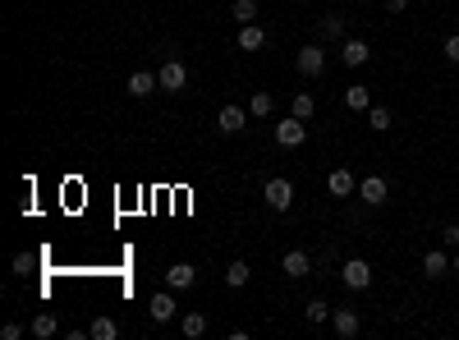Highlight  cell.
I'll list each match as a JSON object with an SVG mask.
<instances>
[{
    "label": "cell",
    "mask_w": 459,
    "mask_h": 340,
    "mask_svg": "<svg viewBox=\"0 0 459 340\" xmlns=\"http://www.w3.org/2000/svg\"><path fill=\"white\" fill-rule=\"evenodd\" d=\"M262 198H267V207H271V212H289V207H294V184L276 175V180H267Z\"/></svg>",
    "instance_id": "1"
},
{
    "label": "cell",
    "mask_w": 459,
    "mask_h": 340,
    "mask_svg": "<svg viewBox=\"0 0 459 340\" xmlns=\"http://www.w3.org/2000/svg\"><path fill=\"white\" fill-rule=\"evenodd\" d=\"M294 65H299V74H304V79H321V74H326V51H321L317 42H312V46H299Z\"/></svg>",
    "instance_id": "2"
},
{
    "label": "cell",
    "mask_w": 459,
    "mask_h": 340,
    "mask_svg": "<svg viewBox=\"0 0 459 340\" xmlns=\"http://www.w3.org/2000/svg\"><path fill=\"white\" fill-rule=\"evenodd\" d=\"M340 280H345L349 290H367L372 285V267H367L363 258H349L345 267H340Z\"/></svg>",
    "instance_id": "3"
},
{
    "label": "cell",
    "mask_w": 459,
    "mask_h": 340,
    "mask_svg": "<svg viewBox=\"0 0 459 340\" xmlns=\"http://www.w3.org/2000/svg\"><path fill=\"white\" fill-rule=\"evenodd\" d=\"M304 124L308 120H299V115H294V120H280L276 124V143H280V148H304V138H308Z\"/></svg>",
    "instance_id": "4"
},
{
    "label": "cell",
    "mask_w": 459,
    "mask_h": 340,
    "mask_svg": "<svg viewBox=\"0 0 459 340\" xmlns=\"http://www.w3.org/2000/svg\"><path fill=\"white\" fill-rule=\"evenodd\" d=\"M156 79H161L165 92H184V87H189V70H184L179 60H165L161 70H156Z\"/></svg>",
    "instance_id": "5"
},
{
    "label": "cell",
    "mask_w": 459,
    "mask_h": 340,
    "mask_svg": "<svg viewBox=\"0 0 459 340\" xmlns=\"http://www.w3.org/2000/svg\"><path fill=\"white\" fill-rule=\"evenodd\" d=\"M340 60H345L349 70H358V65H367V60H372V46H367V42H358V37H345V46H340Z\"/></svg>",
    "instance_id": "6"
},
{
    "label": "cell",
    "mask_w": 459,
    "mask_h": 340,
    "mask_svg": "<svg viewBox=\"0 0 459 340\" xmlns=\"http://www.w3.org/2000/svg\"><path fill=\"white\" fill-rule=\"evenodd\" d=\"M386 193H390V184L382 180V175H367V180L358 184V198H363L367 207H382V202H386Z\"/></svg>",
    "instance_id": "7"
},
{
    "label": "cell",
    "mask_w": 459,
    "mask_h": 340,
    "mask_svg": "<svg viewBox=\"0 0 459 340\" xmlns=\"http://www.w3.org/2000/svg\"><path fill=\"white\" fill-rule=\"evenodd\" d=\"M148 313H152V322H170V317H175V295H170V285H165L161 295H152Z\"/></svg>",
    "instance_id": "8"
},
{
    "label": "cell",
    "mask_w": 459,
    "mask_h": 340,
    "mask_svg": "<svg viewBox=\"0 0 459 340\" xmlns=\"http://www.w3.org/2000/svg\"><path fill=\"white\" fill-rule=\"evenodd\" d=\"M243 124H248V111H243V106H226V111L216 115V129L221 133H239Z\"/></svg>",
    "instance_id": "9"
},
{
    "label": "cell",
    "mask_w": 459,
    "mask_h": 340,
    "mask_svg": "<svg viewBox=\"0 0 459 340\" xmlns=\"http://www.w3.org/2000/svg\"><path fill=\"white\" fill-rule=\"evenodd\" d=\"M193 280H198V271H193V262H175V267L165 271V285H170V290H189Z\"/></svg>",
    "instance_id": "10"
},
{
    "label": "cell",
    "mask_w": 459,
    "mask_h": 340,
    "mask_svg": "<svg viewBox=\"0 0 459 340\" xmlns=\"http://www.w3.org/2000/svg\"><path fill=\"white\" fill-rule=\"evenodd\" d=\"M331 327H336V336H358V313L354 308H336V313H331Z\"/></svg>",
    "instance_id": "11"
},
{
    "label": "cell",
    "mask_w": 459,
    "mask_h": 340,
    "mask_svg": "<svg viewBox=\"0 0 459 340\" xmlns=\"http://www.w3.org/2000/svg\"><path fill=\"white\" fill-rule=\"evenodd\" d=\"M326 189L336 193V198H349V193H358V180H354V175H349V170H331Z\"/></svg>",
    "instance_id": "12"
},
{
    "label": "cell",
    "mask_w": 459,
    "mask_h": 340,
    "mask_svg": "<svg viewBox=\"0 0 459 340\" xmlns=\"http://www.w3.org/2000/svg\"><path fill=\"white\" fill-rule=\"evenodd\" d=\"M308 271H312V258L304 253V248H289V253H285V276H308Z\"/></svg>",
    "instance_id": "13"
},
{
    "label": "cell",
    "mask_w": 459,
    "mask_h": 340,
    "mask_svg": "<svg viewBox=\"0 0 459 340\" xmlns=\"http://www.w3.org/2000/svg\"><path fill=\"white\" fill-rule=\"evenodd\" d=\"M267 46V33H262L258 23H243L239 28V51H262Z\"/></svg>",
    "instance_id": "14"
},
{
    "label": "cell",
    "mask_w": 459,
    "mask_h": 340,
    "mask_svg": "<svg viewBox=\"0 0 459 340\" xmlns=\"http://www.w3.org/2000/svg\"><path fill=\"white\" fill-rule=\"evenodd\" d=\"M156 87H161V79H156V74H148V70L129 74V92H133V97H148V92H156Z\"/></svg>",
    "instance_id": "15"
},
{
    "label": "cell",
    "mask_w": 459,
    "mask_h": 340,
    "mask_svg": "<svg viewBox=\"0 0 459 340\" xmlns=\"http://www.w3.org/2000/svg\"><path fill=\"white\" fill-rule=\"evenodd\" d=\"M271 111H276V97H271V92H253L248 97V115H253V120H267Z\"/></svg>",
    "instance_id": "16"
},
{
    "label": "cell",
    "mask_w": 459,
    "mask_h": 340,
    "mask_svg": "<svg viewBox=\"0 0 459 340\" xmlns=\"http://www.w3.org/2000/svg\"><path fill=\"white\" fill-rule=\"evenodd\" d=\"M450 267H455V262L446 258L441 248H427V258H423V271H427V276H446Z\"/></svg>",
    "instance_id": "17"
},
{
    "label": "cell",
    "mask_w": 459,
    "mask_h": 340,
    "mask_svg": "<svg viewBox=\"0 0 459 340\" xmlns=\"http://www.w3.org/2000/svg\"><path fill=\"white\" fill-rule=\"evenodd\" d=\"M345 37V14H326L321 18V42H340Z\"/></svg>",
    "instance_id": "18"
},
{
    "label": "cell",
    "mask_w": 459,
    "mask_h": 340,
    "mask_svg": "<svg viewBox=\"0 0 459 340\" xmlns=\"http://www.w3.org/2000/svg\"><path fill=\"white\" fill-rule=\"evenodd\" d=\"M230 18H234V23H253V18H258V0H234V5H230Z\"/></svg>",
    "instance_id": "19"
},
{
    "label": "cell",
    "mask_w": 459,
    "mask_h": 340,
    "mask_svg": "<svg viewBox=\"0 0 459 340\" xmlns=\"http://www.w3.org/2000/svg\"><path fill=\"white\" fill-rule=\"evenodd\" d=\"M345 106L349 111H367V106H372V92H367V87H345Z\"/></svg>",
    "instance_id": "20"
},
{
    "label": "cell",
    "mask_w": 459,
    "mask_h": 340,
    "mask_svg": "<svg viewBox=\"0 0 459 340\" xmlns=\"http://www.w3.org/2000/svg\"><path fill=\"white\" fill-rule=\"evenodd\" d=\"M331 313H336V308H331V304H326V299H312V304L304 308V317H308V322H312V327H321V322H326V317H331Z\"/></svg>",
    "instance_id": "21"
},
{
    "label": "cell",
    "mask_w": 459,
    "mask_h": 340,
    "mask_svg": "<svg viewBox=\"0 0 459 340\" xmlns=\"http://www.w3.org/2000/svg\"><path fill=\"white\" fill-rule=\"evenodd\" d=\"M226 285L230 290H243V285H248V262H230V267H226Z\"/></svg>",
    "instance_id": "22"
},
{
    "label": "cell",
    "mask_w": 459,
    "mask_h": 340,
    "mask_svg": "<svg viewBox=\"0 0 459 340\" xmlns=\"http://www.w3.org/2000/svg\"><path fill=\"white\" fill-rule=\"evenodd\" d=\"M179 331H184V336H189V340H198V336H207V317H202V313H189V317H184V322H179Z\"/></svg>",
    "instance_id": "23"
},
{
    "label": "cell",
    "mask_w": 459,
    "mask_h": 340,
    "mask_svg": "<svg viewBox=\"0 0 459 340\" xmlns=\"http://www.w3.org/2000/svg\"><path fill=\"white\" fill-rule=\"evenodd\" d=\"M367 129H377V133L390 129V111L386 106H367Z\"/></svg>",
    "instance_id": "24"
},
{
    "label": "cell",
    "mask_w": 459,
    "mask_h": 340,
    "mask_svg": "<svg viewBox=\"0 0 459 340\" xmlns=\"http://www.w3.org/2000/svg\"><path fill=\"white\" fill-rule=\"evenodd\" d=\"M87 331H92V340H115V336H120V327H115L111 317H96V322L87 327Z\"/></svg>",
    "instance_id": "25"
},
{
    "label": "cell",
    "mask_w": 459,
    "mask_h": 340,
    "mask_svg": "<svg viewBox=\"0 0 459 340\" xmlns=\"http://www.w3.org/2000/svg\"><path fill=\"white\" fill-rule=\"evenodd\" d=\"M33 336H37V340H51V336H55V317H51V313H37V317H33Z\"/></svg>",
    "instance_id": "26"
},
{
    "label": "cell",
    "mask_w": 459,
    "mask_h": 340,
    "mask_svg": "<svg viewBox=\"0 0 459 340\" xmlns=\"http://www.w3.org/2000/svg\"><path fill=\"white\" fill-rule=\"evenodd\" d=\"M294 115H299V120H312V115H317V102H312L308 92H299L294 97Z\"/></svg>",
    "instance_id": "27"
},
{
    "label": "cell",
    "mask_w": 459,
    "mask_h": 340,
    "mask_svg": "<svg viewBox=\"0 0 459 340\" xmlns=\"http://www.w3.org/2000/svg\"><path fill=\"white\" fill-rule=\"evenodd\" d=\"M441 51H446V60H450V65H459V33H455V37H446Z\"/></svg>",
    "instance_id": "28"
},
{
    "label": "cell",
    "mask_w": 459,
    "mask_h": 340,
    "mask_svg": "<svg viewBox=\"0 0 459 340\" xmlns=\"http://www.w3.org/2000/svg\"><path fill=\"white\" fill-rule=\"evenodd\" d=\"M441 244H446V248H459V226H455V221L441 230Z\"/></svg>",
    "instance_id": "29"
},
{
    "label": "cell",
    "mask_w": 459,
    "mask_h": 340,
    "mask_svg": "<svg viewBox=\"0 0 459 340\" xmlns=\"http://www.w3.org/2000/svg\"><path fill=\"white\" fill-rule=\"evenodd\" d=\"M14 271H18V276H28V271H33V258L18 253V258H14Z\"/></svg>",
    "instance_id": "30"
},
{
    "label": "cell",
    "mask_w": 459,
    "mask_h": 340,
    "mask_svg": "<svg viewBox=\"0 0 459 340\" xmlns=\"http://www.w3.org/2000/svg\"><path fill=\"white\" fill-rule=\"evenodd\" d=\"M0 336H5V340H18V336H23V327H18V322H5V327H0Z\"/></svg>",
    "instance_id": "31"
},
{
    "label": "cell",
    "mask_w": 459,
    "mask_h": 340,
    "mask_svg": "<svg viewBox=\"0 0 459 340\" xmlns=\"http://www.w3.org/2000/svg\"><path fill=\"white\" fill-rule=\"evenodd\" d=\"M386 9H390V14H399V9H409V0H386Z\"/></svg>",
    "instance_id": "32"
},
{
    "label": "cell",
    "mask_w": 459,
    "mask_h": 340,
    "mask_svg": "<svg viewBox=\"0 0 459 340\" xmlns=\"http://www.w3.org/2000/svg\"><path fill=\"white\" fill-rule=\"evenodd\" d=\"M450 262H455V271H459V248H455V258H450Z\"/></svg>",
    "instance_id": "33"
},
{
    "label": "cell",
    "mask_w": 459,
    "mask_h": 340,
    "mask_svg": "<svg viewBox=\"0 0 459 340\" xmlns=\"http://www.w3.org/2000/svg\"><path fill=\"white\" fill-rule=\"evenodd\" d=\"M455 322H459V317H455Z\"/></svg>",
    "instance_id": "34"
}]
</instances>
